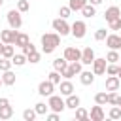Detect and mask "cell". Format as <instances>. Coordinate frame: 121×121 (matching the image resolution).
<instances>
[{
    "label": "cell",
    "instance_id": "cell-30",
    "mask_svg": "<svg viewBox=\"0 0 121 121\" xmlns=\"http://www.w3.org/2000/svg\"><path fill=\"white\" fill-rule=\"evenodd\" d=\"M95 102L96 104H100V106H104V104H108V93H96L95 95Z\"/></svg>",
    "mask_w": 121,
    "mask_h": 121
},
{
    "label": "cell",
    "instance_id": "cell-44",
    "mask_svg": "<svg viewBox=\"0 0 121 121\" xmlns=\"http://www.w3.org/2000/svg\"><path fill=\"white\" fill-rule=\"evenodd\" d=\"M9 104V98H0V108L2 106H8Z\"/></svg>",
    "mask_w": 121,
    "mask_h": 121
},
{
    "label": "cell",
    "instance_id": "cell-52",
    "mask_svg": "<svg viewBox=\"0 0 121 121\" xmlns=\"http://www.w3.org/2000/svg\"><path fill=\"white\" fill-rule=\"evenodd\" d=\"M119 34H121V32H119Z\"/></svg>",
    "mask_w": 121,
    "mask_h": 121
},
{
    "label": "cell",
    "instance_id": "cell-38",
    "mask_svg": "<svg viewBox=\"0 0 121 121\" xmlns=\"http://www.w3.org/2000/svg\"><path fill=\"white\" fill-rule=\"evenodd\" d=\"M106 36H108V30H106V28H98V30L95 32V40H98V42L106 40Z\"/></svg>",
    "mask_w": 121,
    "mask_h": 121
},
{
    "label": "cell",
    "instance_id": "cell-32",
    "mask_svg": "<svg viewBox=\"0 0 121 121\" xmlns=\"http://www.w3.org/2000/svg\"><path fill=\"white\" fill-rule=\"evenodd\" d=\"M36 115H38V113H36V110H30V108H26V110L23 112V119H25V121H34V119H36Z\"/></svg>",
    "mask_w": 121,
    "mask_h": 121
},
{
    "label": "cell",
    "instance_id": "cell-47",
    "mask_svg": "<svg viewBox=\"0 0 121 121\" xmlns=\"http://www.w3.org/2000/svg\"><path fill=\"white\" fill-rule=\"evenodd\" d=\"M117 76H119V79H121V66H119V72H117Z\"/></svg>",
    "mask_w": 121,
    "mask_h": 121
},
{
    "label": "cell",
    "instance_id": "cell-26",
    "mask_svg": "<svg viewBox=\"0 0 121 121\" xmlns=\"http://www.w3.org/2000/svg\"><path fill=\"white\" fill-rule=\"evenodd\" d=\"M76 119H78V121H87V119H89V112H87L85 108H79V106H78V108H76Z\"/></svg>",
    "mask_w": 121,
    "mask_h": 121
},
{
    "label": "cell",
    "instance_id": "cell-7",
    "mask_svg": "<svg viewBox=\"0 0 121 121\" xmlns=\"http://www.w3.org/2000/svg\"><path fill=\"white\" fill-rule=\"evenodd\" d=\"M64 59L68 62H74V60H81V49L74 47V45H68L64 49Z\"/></svg>",
    "mask_w": 121,
    "mask_h": 121
},
{
    "label": "cell",
    "instance_id": "cell-8",
    "mask_svg": "<svg viewBox=\"0 0 121 121\" xmlns=\"http://www.w3.org/2000/svg\"><path fill=\"white\" fill-rule=\"evenodd\" d=\"M17 30L15 28H8V30H0V40L4 43H15V38H17Z\"/></svg>",
    "mask_w": 121,
    "mask_h": 121
},
{
    "label": "cell",
    "instance_id": "cell-13",
    "mask_svg": "<svg viewBox=\"0 0 121 121\" xmlns=\"http://www.w3.org/2000/svg\"><path fill=\"white\" fill-rule=\"evenodd\" d=\"M104 117H106V113H104V110H102L100 104H96V106L91 108V112H89V119L91 121H102Z\"/></svg>",
    "mask_w": 121,
    "mask_h": 121
},
{
    "label": "cell",
    "instance_id": "cell-49",
    "mask_svg": "<svg viewBox=\"0 0 121 121\" xmlns=\"http://www.w3.org/2000/svg\"><path fill=\"white\" fill-rule=\"evenodd\" d=\"M2 2H4V0H0V6H2Z\"/></svg>",
    "mask_w": 121,
    "mask_h": 121
},
{
    "label": "cell",
    "instance_id": "cell-20",
    "mask_svg": "<svg viewBox=\"0 0 121 121\" xmlns=\"http://www.w3.org/2000/svg\"><path fill=\"white\" fill-rule=\"evenodd\" d=\"M81 13H83V17H87V19H91L93 15H96V9H95V6L93 4H85L83 8H81Z\"/></svg>",
    "mask_w": 121,
    "mask_h": 121
},
{
    "label": "cell",
    "instance_id": "cell-29",
    "mask_svg": "<svg viewBox=\"0 0 121 121\" xmlns=\"http://www.w3.org/2000/svg\"><path fill=\"white\" fill-rule=\"evenodd\" d=\"M60 76H62L60 72H57V70H53V72H49V74H47V79H49L51 83H55V85H59V83H60Z\"/></svg>",
    "mask_w": 121,
    "mask_h": 121
},
{
    "label": "cell",
    "instance_id": "cell-50",
    "mask_svg": "<svg viewBox=\"0 0 121 121\" xmlns=\"http://www.w3.org/2000/svg\"><path fill=\"white\" fill-rule=\"evenodd\" d=\"M119 60H121V53H119Z\"/></svg>",
    "mask_w": 121,
    "mask_h": 121
},
{
    "label": "cell",
    "instance_id": "cell-4",
    "mask_svg": "<svg viewBox=\"0 0 121 121\" xmlns=\"http://www.w3.org/2000/svg\"><path fill=\"white\" fill-rule=\"evenodd\" d=\"M51 26H53V30H55V32H59L60 36H66V34H70V25H68V23H66V19H62V17H59V19H53Z\"/></svg>",
    "mask_w": 121,
    "mask_h": 121
},
{
    "label": "cell",
    "instance_id": "cell-51",
    "mask_svg": "<svg viewBox=\"0 0 121 121\" xmlns=\"http://www.w3.org/2000/svg\"><path fill=\"white\" fill-rule=\"evenodd\" d=\"M119 106H121V98H119Z\"/></svg>",
    "mask_w": 121,
    "mask_h": 121
},
{
    "label": "cell",
    "instance_id": "cell-45",
    "mask_svg": "<svg viewBox=\"0 0 121 121\" xmlns=\"http://www.w3.org/2000/svg\"><path fill=\"white\" fill-rule=\"evenodd\" d=\"M104 0H89V4H93V6H100Z\"/></svg>",
    "mask_w": 121,
    "mask_h": 121
},
{
    "label": "cell",
    "instance_id": "cell-9",
    "mask_svg": "<svg viewBox=\"0 0 121 121\" xmlns=\"http://www.w3.org/2000/svg\"><path fill=\"white\" fill-rule=\"evenodd\" d=\"M53 91H55V83H51L49 79L47 81H42L38 85V95H42V96H51Z\"/></svg>",
    "mask_w": 121,
    "mask_h": 121
},
{
    "label": "cell",
    "instance_id": "cell-31",
    "mask_svg": "<svg viewBox=\"0 0 121 121\" xmlns=\"http://www.w3.org/2000/svg\"><path fill=\"white\" fill-rule=\"evenodd\" d=\"M119 95L115 93V91H110L108 93V104H112V106H119Z\"/></svg>",
    "mask_w": 121,
    "mask_h": 121
},
{
    "label": "cell",
    "instance_id": "cell-28",
    "mask_svg": "<svg viewBox=\"0 0 121 121\" xmlns=\"http://www.w3.org/2000/svg\"><path fill=\"white\" fill-rule=\"evenodd\" d=\"M28 42H30V40H28V36L19 32V34H17V38H15V43H13V45H19V47H23V45H26Z\"/></svg>",
    "mask_w": 121,
    "mask_h": 121
},
{
    "label": "cell",
    "instance_id": "cell-35",
    "mask_svg": "<svg viewBox=\"0 0 121 121\" xmlns=\"http://www.w3.org/2000/svg\"><path fill=\"white\" fill-rule=\"evenodd\" d=\"M11 64H13V62H11V59H6V57H2V59H0V70H2V72L11 70Z\"/></svg>",
    "mask_w": 121,
    "mask_h": 121
},
{
    "label": "cell",
    "instance_id": "cell-5",
    "mask_svg": "<svg viewBox=\"0 0 121 121\" xmlns=\"http://www.w3.org/2000/svg\"><path fill=\"white\" fill-rule=\"evenodd\" d=\"M47 104H49V110H53V112H57V113H60V112L66 108V102H64L62 96H59V95H51L49 100H47Z\"/></svg>",
    "mask_w": 121,
    "mask_h": 121
},
{
    "label": "cell",
    "instance_id": "cell-36",
    "mask_svg": "<svg viewBox=\"0 0 121 121\" xmlns=\"http://www.w3.org/2000/svg\"><path fill=\"white\" fill-rule=\"evenodd\" d=\"M106 60H108V62H117V60H119V51L110 49V53L106 55Z\"/></svg>",
    "mask_w": 121,
    "mask_h": 121
},
{
    "label": "cell",
    "instance_id": "cell-24",
    "mask_svg": "<svg viewBox=\"0 0 121 121\" xmlns=\"http://www.w3.org/2000/svg\"><path fill=\"white\" fill-rule=\"evenodd\" d=\"M13 55H15L13 43H4V49H2V57H6V59H11Z\"/></svg>",
    "mask_w": 121,
    "mask_h": 121
},
{
    "label": "cell",
    "instance_id": "cell-42",
    "mask_svg": "<svg viewBox=\"0 0 121 121\" xmlns=\"http://www.w3.org/2000/svg\"><path fill=\"white\" fill-rule=\"evenodd\" d=\"M108 25H110V30H121V17L112 21V23H108Z\"/></svg>",
    "mask_w": 121,
    "mask_h": 121
},
{
    "label": "cell",
    "instance_id": "cell-33",
    "mask_svg": "<svg viewBox=\"0 0 121 121\" xmlns=\"http://www.w3.org/2000/svg\"><path fill=\"white\" fill-rule=\"evenodd\" d=\"M117 72H119V66H117L115 62H108V66H106V74H108V76H117Z\"/></svg>",
    "mask_w": 121,
    "mask_h": 121
},
{
    "label": "cell",
    "instance_id": "cell-15",
    "mask_svg": "<svg viewBox=\"0 0 121 121\" xmlns=\"http://www.w3.org/2000/svg\"><path fill=\"white\" fill-rule=\"evenodd\" d=\"M119 83H121L119 76H108L106 78V91H117Z\"/></svg>",
    "mask_w": 121,
    "mask_h": 121
},
{
    "label": "cell",
    "instance_id": "cell-43",
    "mask_svg": "<svg viewBox=\"0 0 121 121\" xmlns=\"http://www.w3.org/2000/svg\"><path fill=\"white\" fill-rule=\"evenodd\" d=\"M47 119H49V121H59V113H57V112H53V113H47Z\"/></svg>",
    "mask_w": 121,
    "mask_h": 121
},
{
    "label": "cell",
    "instance_id": "cell-37",
    "mask_svg": "<svg viewBox=\"0 0 121 121\" xmlns=\"http://www.w3.org/2000/svg\"><path fill=\"white\" fill-rule=\"evenodd\" d=\"M17 9H19L21 13L28 11V9H30V4H28V0H17Z\"/></svg>",
    "mask_w": 121,
    "mask_h": 121
},
{
    "label": "cell",
    "instance_id": "cell-46",
    "mask_svg": "<svg viewBox=\"0 0 121 121\" xmlns=\"http://www.w3.org/2000/svg\"><path fill=\"white\" fill-rule=\"evenodd\" d=\"M2 49H4V42L0 40V57H2Z\"/></svg>",
    "mask_w": 121,
    "mask_h": 121
},
{
    "label": "cell",
    "instance_id": "cell-17",
    "mask_svg": "<svg viewBox=\"0 0 121 121\" xmlns=\"http://www.w3.org/2000/svg\"><path fill=\"white\" fill-rule=\"evenodd\" d=\"M59 89H60V95H62V96H68V95H72V93H74V85H72V81H70V79L60 81V83H59Z\"/></svg>",
    "mask_w": 121,
    "mask_h": 121
},
{
    "label": "cell",
    "instance_id": "cell-18",
    "mask_svg": "<svg viewBox=\"0 0 121 121\" xmlns=\"http://www.w3.org/2000/svg\"><path fill=\"white\" fill-rule=\"evenodd\" d=\"M64 102H66V108H70V110H76V108H78V106L81 104L79 96H78V95H74V93H72V95H68Z\"/></svg>",
    "mask_w": 121,
    "mask_h": 121
},
{
    "label": "cell",
    "instance_id": "cell-3",
    "mask_svg": "<svg viewBox=\"0 0 121 121\" xmlns=\"http://www.w3.org/2000/svg\"><path fill=\"white\" fill-rule=\"evenodd\" d=\"M81 66H83V62H81V60H74V62H70V64H68V68L62 72V78L72 79L74 76H79V72L83 70Z\"/></svg>",
    "mask_w": 121,
    "mask_h": 121
},
{
    "label": "cell",
    "instance_id": "cell-14",
    "mask_svg": "<svg viewBox=\"0 0 121 121\" xmlns=\"http://www.w3.org/2000/svg\"><path fill=\"white\" fill-rule=\"evenodd\" d=\"M95 59H96V57H95L93 47H85V49L81 51V62H83V64H93Z\"/></svg>",
    "mask_w": 121,
    "mask_h": 121
},
{
    "label": "cell",
    "instance_id": "cell-25",
    "mask_svg": "<svg viewBox=\"0 0 121 121\" xmlns=\"http://www.w3.org/2000/svg\"><path fill=\"white\" fill-rule=\"evenodd\" d=\"M34 110H36L38 115H45L47 110H49V104H45V102H36V104H34Z\"/></svg>",
    "mask_w": 121,
    "mask_h": 121
},
{
    "label": "cell",
    "instance_id": "cell-16",
    "mask_svg": "<svg viewBox=\"0 0 121 121\" xmlns=\"http://www.w3.org/2000/svg\"><path fill=\"white\" fill-rule=\"evenodd\" d=\"M79 81H81L83 85H91V83L95 81V72H91V70H81V72H79Z\"/></svg>",
    "mask_w": 121,
    "mask_h": 121
},
{
    "label": "cell",
    "instance_id": "cell-1",
    "mask_svg": "<svg viewBox=\"0 0 121 121\" xmlns=\"http://www.w3.org/2000/svg\"><path fill=\"white\" fill-rule=\"evenodd\" d=\"M60 43V34L59 32H47V34H42V51L45 55L53 53Z\"/></svg>",
    "mask_w": 121,
    "mask_h": 121
},
{
    "label": "cell",
    "instance_id": "cell-19",
    "mask_svg": "<svg viewBox=\"0 0 121 121\" xmlns=\"http://www.w3.org/2000/svg\"><path fill=\"white\" fill-rule=\"evenodd\" d=\"M66 68H68V60H66L64 57H62V59L59 57V59H55V60H53V70H57V72H60V74H62Z\"/></svg>",
    "mask_w": 121,
    "mask_h": 121
},
{
    "label": "cell",
    "instance_id": "cell-11",
    "mask_svg": "<svg viewBox=\"0 0 121 121\" xmlns=\"http://www.w3.org/2000/svg\"><path fill=\"white\" fill-rule=\"evenodd\" d=\"M106 66H108V60L106 59H95L93 60V72H95V76L106 74Z\"/></svg>",
    "mask_w": 121,
    "mask_h": 121
},
{
    "label": "cell",
    "instance_id": "cell-6",
    "mask_svg": "<svg viewBox=\"0 0 121 121\" xmlns=\"http://www.w3.org/2000/svg\"><path fill=\"white\" fill-rule=\"evenodd\" d=\"M85 32H87V25H85L83 21H74V23L70 25V34H72L74 38H83Z\"/></svg>",
    "mask_w": 121,
    "mask_h": 121
},
{
    "label": "cell",
    "instance_id": "cell-12",
    "mask_svg": "<svg viewBox=\"0 0 121 121\" xmlns=\"http://www.w3.org/2000/svg\"><path fill=\"white\" fill-rule=\"evenodd\" d=\"M121 17V9L117 8V6H110L106 11H104V19L108 21V23H112V21H115V19H119Z\"/></svg>",
    "mask_w": 121,
    "mask_h": 121
},
{
    "label": "cell",
    "instance_id": "cell-22",
    "mask_svg": "<svg viewBox=\"0 0 121 121\" xmlns=\"http://www.w3.org/2000/svg\"><path fill=\"white\" fill-rule=\"evenodd\" d=\"M15 79H17V78H15V74H13L11 70H6V72H4V76H2L4 85H13V83H15Z\"/></svg>",
    "mask_w": 121,
    "mask_h": 121
},
{
    "label": "cell",
    "instance_id": "cell-40",
    "mask_svg": "<svg viewBox=\"0 0 121 121\" xmlns=\"http://www.w3.org/2000/svg\"><path fill=\"white\" fill-rule=\"evenodd\" d=\"M21 49H23V53H25V55H30V53H34V51H36V45H34L32 42H28V43H26V45H23Z\"/></svg>",
    "mask_w": 121,
    "mask_h": 121
},
{
    "label": "cell",
    "instance_id": "cell-27",
    "mask_svg": "<svg viewBox=\"0 0 121 121\" xmlns=\"http://www.w3.org/2000/svg\"><path fill=\"white\" fill-rule=\"evenodd\" d=\"M13 115V108L8 104V106H2L0 108V119H9Z\"/></svg>",
    "mask_w": 121,
    "mask_h": 121
},
{
    "label": "cell",
    "instance_id": "cell-10",
    "mask_svg": "<svg viewBox=\"0 0 121 121\" xmlns=\"http://www.w3.org/2000/svg\"><path fill=\"white\" fill-rule=\"evenodd\" d=\"M106 45H108L110 49L119 51V49H121V34H108V36H106Z\"/></svg>",
    "mask_w": 121,
    "mask_h": 121
},
{
    "label": "cell",
    "instance_id": "cell-41",
    "mask_svg": "<svg viewBox=\"0 0 121 121\" xmlns=\"http://www.w3.org/2000/svg\"><path fill=\"white\" fill-rule=\"evenodd\" d=\"M40 53L38 51H34V53H30V55H26V59H28V62H32V64H36V62H40Z\"/></svg>",
    "mask_w": 121,
    "mask_h": 121
},
{
    "label": "cell",
    "instance_id": "cell-48",
    "mask_svg": "<svg viewBox=\"0 0 121 121\" xmlns=\"http://www.w3.org/2000/svg\"><path fill=\"white\" fill-rule=\"evenodd\" d=\"M2 83H4V81H2V76H0V85H2Z\"/></svg>",
    "mask_w": 121,
    "mask_h": 121
},
{
    "label": "cell",
    "instance_id": "cell-39",
    "mask_svg": "<svg viewBox=\"0 0 121 121\" xmlns=\"http://www.w3.org/2000/svg\"><path fill=\"white\" fill-rule=\"evenodd\" d=\"M70 13H72V9H70V6H62V8L59 9V15H60L62 19H68V17H70Z\"/></svg>",
    "mask_w": 121,
    "mask_h": 121
},
{
    "label": "cell",
    "instance_id": "cell-34",
    "mask_svg": "<svg viewBox=\"0 0 121 121\" xmlns=\"http://www.w3.org/2000/svg\"><path fill=\"white\" fill-rule=\"evenodd\" d=\"M108 115H110V119H121V106H112Z\"/></svg>",
    "mask_w": 121,
    "mask_h": 121
},
{
    "label": "cell",
    "instance_id": "cell-23",
    "mask_svg": "<svg viewBox=\"0 0 121 121\" xmlns=\"http://www.w3.org/2000/svg\"><path fill=\"white\" fill-rule=\"evenodd\" d=\"M89 0H70L68 2V6H70V9L72 11H81V8L87 4Z\"/></svg>",
    "mask_w": 121,
    "mask_h": 121
},
{
    "label": "cell",
    "instance_id": "cell-2",
    "mask_svg": "<svg viewBox=\"0 0 121 121\" xmlns=\"http://www.w3.org/2000/svg\"><path fill=\"white\" fill-rule=\"evenodd\" d=\"M6 19H8V25H9V28H21V25H23V17H21V11L19 9H9L8 11V15H6Z\"/></svg>",
    "mask_w": 121,
    "mask_h": 121
},
{
    "label": "cell",
    "instance_id": "cell-21",
    "mask_svg": "<svg viewBox=\"0 0 121 121\" xmlns=\"http://www.w3.org/2000/svg\"><path fill=\"white\" fill-rule=\"evenodd\" d=\"M11 62H13L15 66H23L25 62H28V59H26V55H25V53H17V55H13V57H11Z\"/></svg>",
    "mask_w": 121,
    "mask_h": 121
}]
</instances>
